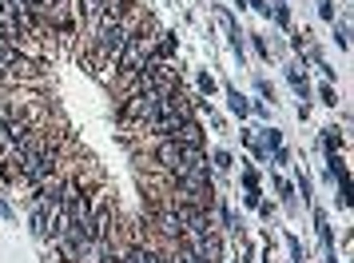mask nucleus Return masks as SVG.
<instances>
[{
	"label": "nucleus",
	"instance_id": "nucleus-1",
	"mask_svg": "<svg viewBox=\"0 0 354 263\" xmlns=\"http://www.w3.org/2000/svg\"><path fill=\"white\" fill-rule=\"evenodd\" d=\"M151 44H156V36H147L144 28H136V33L128 36V44H124V52H120V60H115V68H120L124 76H136V72H144V64L151 60Z\"/></svg>",
	"mask_w": 354,
	"mask_h": 263
},
{
	"label": "nucleus",
	"instance_id": "nucleus-2",
	"mask_svg": "<svg viewBox=\"0 0 354 263\" xmlns=\"http://www.w3.org/2000/svg\"><path fill=\"white\" fill-rule=\"evenodd\" d=\"M48 172H56V148H52V140L44 144V148L24 152V156H20V180L24 183L40 188V180H44Z\"/></svg>",
	"mask_w": 354,
	"mask_h": 263
},
{
	"label": "nucleus",
	"instance_id": "nucleus-3",
	"mask_svg": "<svg viewBox=\"0 0 354 263\" xmlns=\"http://www.w3.org/2000/svg\"><path fill=\"white\" fill-rule=\"evenodd\" d=\"M156 112H160V96L156 92H131L120 104V120H131V124H147Z\"/></svg>",
	"mask_w": 354,
	"mask_h": 263
},
{
	"label": "nucleus",
	"instance_id": "nucleus-4",
	"mask_svg": "<svg viewBox=\"0 0 354 263\" xmlns=\"http://www.w3.org/2000/svg\"><path fill=\"white\" fill-rule=\"evenodd\" d=\"M171 140H176V144H192V148H203V128H199V120H195V116L192 120H183Z\"/></svg>",
	"mask_w": 354,
	"mask_h": 263
},
{
	"label": "nucleus",
	"instance_id": "nucleus-5",
	"mask_svg": "<svg viewBox=\"0 0 354 263\" xmlns=\"http://www.w3.org/2000/svg\"><path fill=\"white\" fill-rule=\"evenodd\" d=\"M156 164L167 167V172H176V167H179V144H176V140H163L160 148H156Z\"/></svg>",
	"mask_w": 354,
	"mask_h": 263
},
{
	"label": "nucleus",
	"instance_id": "nucleus-6",
	"mask_svg": "<svg viewBox=\"0 0 354 263\" xmlns=\"http://www.w3.org/2000/svg\"><path fill=\"white\" fill-rule=\"evenodd\" d=\"M227 100H231V112H239V116L247 112V100H243L239 92H235V88H231V92H227Z\"/></svg>",
	"mask_w": 354,
	"mask_h": 263
},
{
	"label": "nucleus",
	"instance_id": "nucleus-7",
	"mask_svg": "<svg viewBox=\"0 0 354 263\" xmlns=\"http://www.w3.org/2000/svg\"><path fill=\"white\" fill-rule=\"evenodd\" d=\"M319 96H322V104H330V108H335V88H330V84H326V88H319Z\"/></svg>",
	"mask_w": 354,
	"mask_h": 263
},
{
	"label": "nucleus",
	"instance_id": "nucleus-8",
	"mask_svg": "<svg viewBox=\"0 0 354 263\" xmlns=\"http://www.w3.org/2000/svg\"><path fill=\"white\" fill-rule=\"evenodd\" d=\"M215 167H231V156L227 152H215Z\"/></svg>",
	"mask_w": 354,
	"mask_h": 263
},
{
	"label": "nucleus",
	"instance_id": "nucleus-9",
	"mask_svg": "<svg viewBox=\"0 0 354 263\" xmlns=\"http://www.w3.org/2000/svg\"><path fill=\"white\" fill-rule=\"evenodd\" d=\"M28 4H40V0H28Z\"/></svg>",
	"mask_w": 354,
	"mask_h": 263
}]
</instances>
